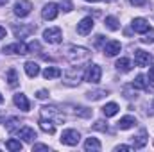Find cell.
Returning <instances> with one entry per match:
<instances>
[{
	"instance_id": "obj_1",
	"label": "cell",
	"mask_w": 154,
	"mask_h": 152,
	"mask_svg": "<svg viewBox=\"0 0 154 152\" xmlns=\"http://www.w3.org/2000/svg\"><path fill=\"white\" fill-rule=\"evenodd\" d=\"M90 50L84 48V47H70V52H68V59L74 63V65H79L82 61H88L90 59Z\"/></svg>"
},
{
	"instance_id": "obj_2",
	"label": "cell",
	"mask_w": 154,
	"mask_h": 152,
	"mask_svg": "<svg viewBox=\"0 0 154 152\" xmlns=\"http://www.w3.org/2000/svg\"><path fill=\"white\" fill-rule=\"evenodd\" d=\"M43 39H45L47 43H52V45L61 43V39H63L61 29H59V27H48V29H45V31H43Z\"/></svg>"
},
{
	"instance_id": "obj_3",
	"label": "cell",
	"mask_w": 154,
	"mask_h": 152,
	"mask_svg": "<svg viewBox=\"0 0 154 152\" xmlns=\"http://www.w3.org/2000/svg\"><path fill=\"white\" fill-rule=\"evenodd\" d=\"M79 138H81V134L77 132L75 129H66V131H63V134H61V143H65V145H68V147H74L79 143Z\"/></svg>"
},
{
	"instance_id": "obj_4",
	"label": "cell",
	"mask_w": 154,
	"mask_h": 152,
	"mask_svg": "<svg viewBox=\"0 0 154 152\" xmlns=\"http://www.w3.org/2000/svg\"><path fill=\"white\" fill-rule=\"evenodd\" d=\"M2 52H4V54H20V56H23V54L29 52V47H27L25 43H22V41H16V43H13V45H5Z\"/></svg>"
},
{
	"instance_id": "obj_5",
	"label": "cell",
	"mask_w": 154,
	"mask_h": 152,
	"mask_svg": "<svg viewBox=\"0 0 154 152\" xmlns=\"http://www.w3.org/2000/svg\"><path fill=\"white\" fill-rule=\"evenodd\" d=\"M100 77H102V70H100L99 65H91V66L86 70V74H84V79H86L88 82H91V84H97V82L100 81Z\"/></svg>"
},
{
	"instance_id": "obj_6",
	"label": "cell",
	"mask_w": 154,
	"mask_h": 152,
	"mask_svg": "<svg viewBox=\"0 0 154 152\" xmlns=\"http://www.w3.org/2000/svg\"><path fill=\"white\" fill-rule=\"evenodd\" d=\"M31 11H32V4H31L29 0H20V2L14 4V14L20 16V18L27 16Z\"/></svg>"
},
{
	"instance_id": "obj_7",
	"label": "cell",
	"mask_w": 154,
	"mask_h": 152,
	"mask_svg": "<svg viewBox=\"0 0 154 152\" xmlns=\"http://www.w3.org/2000/svg\"><path fill=\"white\" fill-rule=\"evenodd\" d=\"M57 13H59L57 4L48 2V4H45V7H43V11H41V16H43V20H56V18H57Z\"/></svg>"
},
{
	"instance_id": "obj_8",
	"label": "cell",
	"mask_w": 154,
	"mask_h": 152,
	"mask_svg": "<svg viewBox=\"0 0 154 152\" xmlns=\"http://www.w3.org/2000/svg\"><path fill=\"white\" fill-rule=\"evenodd\" d=\"M91 29H93V18H91V16H86V18H82V20L77 23V32H79L81 36L90 34Z\"/></svg>"
},
{
	"instance_id": "obj_9",
	"label": "cell",
	"mask_w": 154,
	"mask_h": 152,
	"mask_svg": "<svg viewBox=\"0 0 154 152\" xmlns=\"http://www.w3.org/2000/svg\"><path fill=\"white\" fill-rule=\"evenodd\" d=\"M151 61H152V56L149 52L140 50V48L134 50V63H136V66H147Z\"/></svg>"
},
{
	"instance_id": "obj_10",
	"label": "cell",
	"mask_w": 154,
	"mask_h": 152,
	"mask_svg": "<svg viewBox=\"0 0 154 152\" xmlns=\"http://www.w3.org/2000/svg\"><path fill=\"white\" fill-rule=\"evenodd\" d=\"M122 50V45H120V41H108L106 45H104V54L106 56H109V57H113V56H116L118 52Z\"/></svg>"
},
{
	"instance_id": "obj_11",
	"label": "cell",
	"mask_w": 154,
	"mask_h": 152,
	"mask_svg": "<svg viewBox=\"0 0 154 152\" xmlns=\"http://www.w3.org/2000/svg\"><path fill=\"white\" fill-rule=\"evenodd\" d=\"M131 27H133L134 32H140V34H143V32L149 31V23H147L145 18H134L133 23H131Z\"/></svg>"
},
{
	"instance_id": "obj_12",
	"label": "cell",
	"mask_w": 154,
	"mask_h": 152,
	"mask_svg": "<svg viewBox=\"0 0 154 152\" xmlns=\"http://www.w3.org/2000/svg\"><path fill=\"white\" fill-rule=\"evenodd\" d=\"M18 136H20L23 141H32V140L36 138V131H34L32 127L25 125V127H20V129H18Z\"/></svg>"
},
{
	"instance_id": "obj_13",
	"label": "cell",
	"mask_w": 154,
	"mask_h": 152,
	"mask_svg": "<svg viewBox=\"0 0 154 152\" xmlns=\"http://www.w3.org/2000/svg\"><path fill=\"white\" fill-rule=\"evenodd\" d=\"M13 31H14L16 38H25V36H29V34L34 32V27L32 25H20V27H14Z\"/></svg>"
},
{
	"instance_id": "obj_14",
	"label": "cell",
	"mask_w": 154,
	"mask_h": 152,
	"mask_svg": "<svg viewBox=\"0 0 154 152\" xmlns=\"http://www.w3.org/2000/svg\"><path fill=\"white\" fill-rule=\"evenodd\" d=\"M13 100H14V104H16L22 111H29V108H31V106H29V100H27V97H25L23 93H16Z\"/></svg>"
},
{
	"instance_id": "obj_15",
	"label": "cell",
	"mask_w": 154,
	"mask_h": 152,
	"mask_svg": "<svg viewBox=\"0 0 154 152\" xmlns=\"http://www.w3.org/2000/svg\"><path fill=\"white\" fill-rule=\"evenodd\" d=\"M134 123H136V120H134L133 116H124V118H120V120H118L116 127H118L120 131H127V129H131Z\"/></svg>"
},
{
	"instance_id": "obj_16",
	"label": "cell",
	"mask_w": 154,
	"mask_h": 152,
	"mask_svg": "<svg viewBox=\"0 0 154 152\" xmlns=\"http://www.w3.org/2000/svg\"><path fill=\"white\" fill-rule=\"evenodd\" d=\"M102 149V145H100V141L97 140V138H88L86 141H84V150L90 152V150H100Z\"/></svg>"
},
{
	"instance_id": "obj_17",
	"label": "cell",
	"mask_w": 154,
	"mask_h": 152,
	"mask_svg": "<svg viewBox=\"0 0 154 152\" xmlns=\"http://www.w3.org/2000/svg\"><path fill=\"white\" fill-rule=\"evenodd\" d=\"M23 68H25V74L29 77H36L39 74V66H38V63H34V61H27L23 65Z\"/></svg>"
},
{
	"instance_id": "obj_18",
	"label": "cell",
	"mask_w": 154,
	"mask_h": 152,
	"mask_svg": "<svg viewBox=\"0 0 154 152\" xmlns=\"http://www.w3.org/2000/svg\"><path fill=\"white\" fill-rule=\"evenodd\" d=\"M145 143H147V134H145V131H142L138 136L133 138V147H134V149H143Z\"/></svg>"
},
{
	"instance_id": "obj_19",
	"label": "cell",
	"mask_w": 154,
	"mask_h": 152,
	"mask_svg": "<svg viewBox=\"0 0 154 152\" xmlns=\"http://www.w3.org/2000/svg\"><path fill=\"white\" fill-rule=\"evenodd\" d=\"M39 127H41V131H45V132H48V134H54V132H56V127H54V123H52L50 120H47L45 116L39 120Z\"/></svg>"
},
{
	"instance_id": "obj_20",
	"label": "cell",
	"mask_w": 154,
	"mask_h": 152,
	"mask_svg": "<svg viewBox=\"0 0 154 152\" xmlns=\"http://www.w3.org/2000/svg\"><path fill=\"white\" fill-rule=\"evenodd\" d=\"M43 77L45 79H57V77H61V70L56 66H48L43 70Z\"/></svg>"
},
{
	"instance_id": "obj_21",
	"label": "cell",
	"mask_w": 154,
	"mask_h": 152,
	"mask_svg": "<svg viewBox=\"0 0 154 152\" xmlns=\"http://www.w3.org/2000/svg\"><path fill=\"white\" fill-rule=\"evenodd\" d=\"M115 66L120 70V72H129V70L133 68V65H131V61H129L127 57H120V59L116 61Z\"/></svg>"
},
{
	"instance_id": "obj_22",
	"label": "cell",
	"mask_w": 154,
	"mask_h": 152,
	"mask_svg": "<svg viewBox=\"0 0 154 152\" xmlns=\"http://www.w3.org/2000/svg\"><path fill=\"white\" fill-rule=\"evenodd\" d=\"M18 82H20V79H18L16 70H14V68H11V70L7 72V84H9L11 88H16V86H18Z\"/></svg>"
},
{
	"instance_id": "obj_23",
	"label": "cell",
	"mask_w": 154,
	"mask_h": 152,
	"mask_svg": "<svg viewBox=\"0 0 154 152\" xmlns=\"http://www.w3.org/2000/svg\"><path fill=\"white\" fill-rule=\"evenodd\" d=\"M102 113H104V116H115V114L118 113V104H115V102L106 104V106L102 108Z\"/></svg>"
},
{
	"instance_id": "obj_24",
	"label": "cell",
	"mask_w": 154,
	"mask_h": 152,
	"mask_svg": "<svg viewBox=\"0 0 154 152\" xmlns=\"http://www.w3.org/2000/svg\"><path fill=\"white\" fill-rule=\"evenodd\" d=\"M104 25H106L109 31H118V29H120V22L116 20L115 16H106V20H104Z\"/></svg>"
},
{
	"instance_id": "obj_25",
	"label": "cell",
	"mask_w": 154,
	"mask_h": 152,
	"mask_svg": "<svg viewBox=\"0 0 154 152\" xmlns=\"http://www.w3.org/2000/svg\"><path fill=\"white\" fill-rule=\"evenodd\" d=\"M22 147H23V143L20 141V140H7L5 141V149L7 150H22Z\"/></svg>"
},
{
	"instance_id": "obj_26",
	"label": "cell",
	"mask_w": 154,
	"mask_h": 152,
	"mask_svg": "<svg viewBox=\"0 0 154 152\" xmlns=\"http://www.w3.org/2000/svg\"><path fill=\"white\" fill-rule=\"evenodd\" d=\"M133 88H140V90L147 91V90H149V84L145 82V77L143 75H138L134 81H133Z\"/></svg>"
},
{
	"instance_id": "obj_27",
	"label": "cell",
	"mask_w": 154,
	"mask_h": 152,
	"mask_svg": "<svg viewBox=\"0 0 154 152\" xmlns=\"http://www.w3.org/2000/svg\"><path fill=\"white\" fill-rule=\"evenodd\" d=\"M104 95H108V91H106V90H99V91H93V93L90 91L86 97H88L90 100H99V99H102Z\"/></svg>"
},
{
	"instance_id": "obj_28",
	"label": "cell",
	"mask_w": 154,
	"mask_h": 152,
	"mask_svg": "<svg viewBox=\"0 0 154 152\" xmlns=\"http://www.w3.org/2000/svg\"><path fill=\"white\" fill-rule=\"evenodd\" d=\"M93 129H95V131H104V132H106V131H108V123H104L102 120H99V122H95Z\"/></svg>"
},
{
	"instance_id": "obj_29",
	"label": "cell",
	"mask_w": 154,
	"mask_h": 152,
	"mask_svg": "<svg viewBox=\"0 0 154 152\" xmlns=\"http://www.w3.org/2000/svg\"><path fill=\"white\" fill-rule=\"evenodd\" d=\"M65 75L68 77V79H72V81H75V79H79V75H81V70L77 68V70H70V72H66Z\"/></svg>"
},
{
	"instance_id": "obj_30",
	"label": "cell",
	"mask_w": 154,
	"mask_h": 152,
	"mask_svg": "<svg viewBox=\"0 0 154 152\" xmlns=\"http://www.w3.org/2000/svg\"><path fill=\"white\" fill-rule=\"evenodd\" d=\"M36 97H38L39 100H43V99H47V97H48V91H47V90H39L38 93H36Z\"/></svg>"
},
{
	"instance_id": "obj_31",
	"label": "cell",
	"mask_w": 154,
	"mask_h": 152,
	"mask_svg": "<svg viewBox=\"0 0 154 152\" xmlns=\"http://www.w3.org/2000/svg\"><path fill=\"white\" fill-rule=\"evenodd\" d=\"M84 109H86V108H79L75 113L81 114V116H90V114H91V111H90V109H88V111H84Z\"/></svg>"
},
{
	"instance_id": "obj_32",
	"label": "cell",
	"mask_w": 154,
	"mask_h": 152,
	"mask_svg": "<svg viewBox=\"0 0 154 152\" xmlns=\"http://www.w3.org/2000/svg\"><path fill=\"white\" fill-rule=\"evenodd\" d=\"M152 36H154V32L151 31V36H149V34H145V38H142V41H143V43H152V41H154Z\"/></svg>"
},
{
	"instance_id": "obj_33",
	"label": "cell",
	"mask_w": 154,
	"mask_h": 152,
	"mask_svg": "<svg viewBox=\"0 0 154 152\" xmlns=\"http://www.w3.org/2000/svg\"><path fill=\"white\" fill-rule=\"evenodd\" d=\"M27 47H29V50H39V43L38 41H32V43H29Z\"/></svg>"
},
{
	"instance_id": "obj_34",
	"label": "cell",
	"mask_w": 154,
	"mask_h": 152,
	"mask_svg": "<svg viewBox=\"0 0 154 152\" xmlns=\"http://www.w3.org/2000/svg\"><path fill=\"white\" fill-rule=\"evenodd\" d=\"M32 150H48V145H41V143H38V145L32 147Z\"/></svg>"
},
{
	"instance_id": "obj_35",
	"label": "cell",
	"mask_w": 154,
	"mask_h": 152,
	"mask_svg": "<svg viewBox=\"0 0 154 152\" xmlns=\"http://www.w3.org/2000/svg\"><path fill=\"white\" fill-rule=\"evenodd\" d=\"M129 2H131L133 5H143V4H145L147 0H129Z\"/></svg>"
},
{
	"instance_id": "obj_36",
	"label": "cell",
	"mask_w": 154,
	"mask_h": 152,
	"mask_svg": "<svg viewBox=\"0 0 154 152\" xmlns=\"http://www.w3.org/2000/svg\"><path fill=\"white\" fill-rule=\"evenodd\" d=\"M131 149H133V147H129V145H118L115 150H131Z\"/></svg>"
},
{
	"instance_id": "obj_37",
	"label": "cell",
	"mask_w": 154,
	"mask_h": 152,
	"mask_svg": "<svg viewBox=\"0 0 154 152\" xmlns=\"http://www.w3.org/2000/svg\"><path fill=\"white\" fill-rule=\"evenodd\" d=\"M149 81H152L154 82V65L149 68Z\"/></svg>"
},
{
	"instance_id": "obj_38",
	"label": "cell",
	"mask_w": 154,
	"mask_h": 152,
	"mask_svg": "<svg viewBox=\"0 0 154 152\" xmlns=\"http://www.w3.org/2000/svg\"><path fill=\"white\" fill-rule=\"evenodd\" d=\"M2 38H5V29L4 27H0V39Z\"/></svg>"
},
{
	"instance_id": "obj_39",
	"label": "cell",
	"mask_w": 154,
	"mask_h": 152,
	"mask_svg": "<svg viewBox=\"0 0 154 152\" xmlns=\"http://www.w3.org/2000/svg\"><path fill=\"white\" fill-rule=\"evenodd\" d=\"M2 102H4V97H2V95H0V104H2Z\"/></svg>"
},
{
	"instance_id": "obj_40",
	"label": "cell",
	"mask_w": 154,
	"mask_h": 152,
	"mask_svg": "<svg viewBox=\"0 0 154 152\" xmlns=\"http://www.w3.org/2000/svg\"><path fill=\"white\" fill-rule=\"evenodd\" d=\"M5 4V0H0V5H4Z\"/></svg>"
},
{
	"instance_id": "obj_41",
	"label": "cell",
	"mask_w": 154,
	"mask_h": 152,
	"mask_svg": "<svg viewBox=\"0 0 154 152\" xmlns=\"http://www.w3.org/2000/svg\"><path fill=\"white\" fill-rule=\"evenodd\" d=\"M84 2H97V0H84Z\"/></svg>"
},
{
	"instance_id": "obj_42",
	"label": "cell",
	"mask_w": 154,
	"mask_h": 152,
	"mask_svg": "<svg viewBox=\"0 0 154 152\" xmlns=\"http://www.w3.org/2000/svg\"><path fill=\"white\" fill-rule=\"evenodd\" d=\"M106 2H111V0H106Z\"/></svg>"
}]
</instances>
